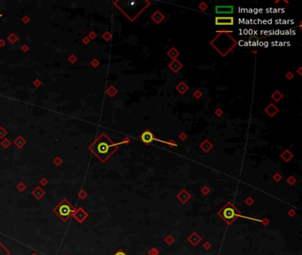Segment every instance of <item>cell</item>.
Returning a JSON list of instances; mask_svg holds the SVG:
<instances>
[{"instance_id":"6da1fadb","label":"cell","mask_w":302,"mask_h":255,"mask_svg":"<svg viewBox=\"0 0 302 255\" xmlns=\"http://www.w3.org/2000/svg\"><path fill=\"white\" fill-rule=\"evenodd\" d=\"M118 144L113 143L108 138L106 134H101L99 137L90 146V150L99 159L106 161L117 149Z\"/></svg>"},{"instance_id":"7a4b0ae2","label":"cell","mask_w":302,"mask_h":255,"mask_svg":"<svg viewBox=\"0 0 302 255\" xmlns=\"http://www.w3.org/2000/svg\"><path fill=\"white\" fill-rule=\"evenodd\" d=\"M54 211L62 220L67 221L72 215V213H74V208L72 207V206L67 200H63L59 205H58Z\"/></svg>"},{"instance_id":"3957f363","label":"cell","mask_w":302,"mask_h":255,"mask_svg":"<svg viewBox=\"0 0 302 255\" xmlns=\"http://www.w3.org/2000/svg\"><path fill=\"white\" fill-rule=\"evenodd\" d=\"M141 140L144 143V144H150V143H152V141H157V142H162V143H165V144H169V142H165V141H162V140H159L157 138H155L153 134L152 133V132L150 130H145L144 133L141 135L140 137Z\"/></svg>"},{"instance_id":"277c9868","label":"cell","mask_w":302,"mask_h":255,"mask_svg":"<svg viewBox=\"0 0 302 255\" xmlns=\"http://www.w3.org/2000/svg\"><path fill=\"white\" fill-rule=\"evenodd\" d=\"M234 12L233 5H216L215 13L217 14H231Z\"/></svg>"},{"instance_id":"5b68a950","label":"cell","mask_w":302,"mask_h":255,"mask_svg":"<svg viewBox=\"0 0 302 255\" xmlns=\"http://www.w3.org/2000/svg\"><path fill=\"white\" fill-rule=\"evenodd\" d=\"M215 24L216 25H233L234 24V18L233 17H216L215 18Z\"/></svg>"},{"instance_id":"8992f818","label":"cell","mask_w":302,"mask_h":255,"mask_svg":"<svg viewBox=\"0 0 302 255\" xmlns=\"http://www.w3.org/2000/svg\"><path fill=\"white\" fill-rule=\"evenodd\" d=\"M222 216H223L225 219H227V220H232V219H234V217L238 216V215L235 212V210H234L232 207H226V208L223 210V212H222Z\"/></svg>"},{"instance_id":"52a82bcc","label":"cell","mask_w":302,"mask_h":255,"mask_svg":"<svg viewBox=\"0 0 302 255\" xmlns=\"http://www.w3.org/2000/svg\"><path fill=\"white\" fill-rule=\"evenodd\" d=\"M277 111H278V109H277V108L276 107V106L273 105V104H270V105L268 106V108L265 109V112H266L267 114H268L270 116L275 115V114L277 113Z\"/></svg>"},{"instance_id":"ba28073f","label":"cell","mask_w":302,"mask_h":255,"mask_svg":"<svg viewBox=\"0 0 302 255\" xmlns=\"http://www.w3.org/2000/svg\"><path fill=\"white\" fill-rule=\"evenodd\" d=\"M169 67L174 71V72H177V71L182 67V65L180 64V62H178L177 60H174L172 63H170Z\"/></svg>"},{"instance_id":"9c48e42d","label":"cell","mask_w":302,"mask_h":255,"mask_svg":"<svg viewBox=\"0 0 302 255\" xmlns=\"http://www.w3.org/2000/svg\"><path fill=\"white\" fill-rule=\"evenodd\" d=\"M152 19L155 20V22L159 23V22H160L161 20L164 19V16H163V14H162L160 12L157 11V12H156V13L152 16Z\"/></svg>"},{"instance_id":"30bf717a","label":"cell","mask_w":302,"mask_h":255,"mask_svg":"<svg viewBox=\"0 0 302 255\" xmlns=\"http://www.w3.org/2000/svg\"><path fill=\"white\" fill-rule=\"evenodd\" d=\"M10 252L9 250L3 246V244L0 242V255H9Z\"/></svg>"},{"instance_id":"8fae6325","label":"cell","mask_w":302,"mask_h":255,"mask_svg":"<svg viewBox=\"0 0 302 255\" xmlns=\"http://www.w3.org/2000/svg\"><path fill=\"white\" fill-rule=\"evenodd\" d=\"M178 52H177V50H176V49H175V48H172L171 50H170V52H169V55L175 60V59L176 58V57H177L178 56Z\"/></svg>"},{"instance_id":"7c38bea8","label":"cell","mask_w":302,"mask_h":255,"mask_svg":"<svg viewBox=\"0 0 302 255\" xmlns=\"http://www.w3.org/2000/svg\"><path fill=\"white\" fill-rule=\"evenodd\" d=\"M177 89L180 91V93H184V91L187 89V86L185 85V83H181L178 85Z\"/></svg>"},{"instance_id":"4fadbf2b","label":"cell","mask_w":302,"mask_h":255,"mask_svg":"<svg viewBox=\"0 0 302 255\" xmlns=\"http://www.w3.org/2000/svg\"><path fill=\"white\" fill-rule=\"evenodd\" d=\"M272 98L276 100V101H279L281 98H283V96H282V94H281L280 92H279V91H276V92L272 95Z\"/></svg>"},{"instance_id":"5bb4252c","label":"cell","mask_w":302,"mask_h":255,"mask_svg":"<svg viewBox=\"0 0 302 255\" xmlns=\"http://www.w3.org/2000/svg\"><path fill=\"white\" fill-rule=\"evenodd\" d=\"M115 255H126V254H125L123 252H121V251H120V252H116L115 253Z\"/></svg>"},{"instance_id":"9a60e30c","label":"cell","mask_w":302,"mask_h":255,"mask_svg":"<svg viewBox=\"0 0 302 255\" xmlns=\"http://www.w3.org/2000/svg\"><path fill=\"white\" fill-rule=\"evenodd\" d=\"M1 16H2V14H0V17H1Z\"/></svg>"}]
</instances>
